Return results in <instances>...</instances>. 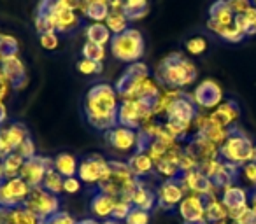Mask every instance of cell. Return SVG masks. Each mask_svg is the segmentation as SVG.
I'll return each mask as SVG.
<instances>
[{"mask_svg":"<svg viewBox=\"0 0 256 224\" xmlns=\"http://www.w3.org/2000/svg\"><path fill=\"white\" fill-rule=\"evenodd\" d=\"M118 96L114 86L98 82L92 86L84 98V118L92 128L96 132H109L118 126Z\"/></svg>","mask_w":256,"mask_h":224,"instance_id":"6da1fadb","label":"cell"},{"mask_svg":"<svg viewBox=\"0 0 256 224\" xmlns=\"http://www.w3.org/2000/svg\"><path fill=\"white\" fill-rule=\"evenodd\" d=\"M196 77L198 70L195 63L182 53H170L158 63L154 70V79L160 82L162 88L179 89V91L193 84Z\"/></svg>","mask_w":256,"mask_h":224,"instance_id":"7a4b0ae2","label":"cell"},{"mask_svg":"<svg viewBox=\"0 0 256 224\" xmlns=\"http://www.w3.org/2000/svg\"><path fill=\"white\" fill-rule=\"evenodd\" d=\"M196 116H198V107L193 102V96L181 91L178 98L174 100V103L168 107L164 126L174 139L182 140L188 135Z\"/></svg>","mask_w":256,"mask_h":224,"instance_id":"3957f363","label":"cell"},{"mask_svg":"<svg viewBox=\"0 0 256 224\" xmlns=\"http://www.w3.org/2000/svg\"><path fill=\"white\" fill-rule=\"evenodd\" d=\"M252 153H254V142L249 139L248 133L242 132L238 126H230L226 139L220 146V160L240 168L252 161Z\"/></svg>","mask_w":256,"mask_h":224,"instance_id":"277c9868","label":"cell"},{"mask_svg":"<svg viewBox=\"0 0 256 224\" xmlns=\"http://www.w3.org/2000/svg\"><path fill=\"white\" fill-rule=\"evenodd\" d=\"M144 49H146V42H144L142 33L137 28H128L123 33L112 35L110 39V53L118 61L123 63H136L140 61L144 56Z\"/></svg>","mask_w":256,"mask_h":224,"instance_id":"5b68a950","label":"cell"},{"mask_svg":"<svg viewBox=\"0 0 256 224\" xmlns=\"http://www.w3.org/2000/svg\"><path fill=\"white\" fill-rule=\"evenodd\" d=\"M148 77H150V67L144 61H136V63L128 65L123 74L118 77L114 89L121 100H132L136 98L140 84Z\"/></svg>","mask_w":256,"mask_h":224,"instance_id":"8992f818","label":"cell"},{"mask_svg":"<svg viewBox=\"0 0 256 224\" xmlns=\"http://www.w3.org/2000/svg\"><path fill=\"white\" fill-rule=\"evenodd\" d=\"M60 198L56 195H53V193L46 191L44 188H40V186L30 189L28 196H26L25 203H23V207L26 210H30L34 216H37L42 221L50 219L51 216L60 212Z\"/></svg>","mask_w":256,"mask_h":224,"instance_id":"52a82bcc","label":"cell"},{"mask_svg":"<svg viewBox=\"0 0 256 224\" xmlns=\"http://www.w3.org/2000/svg\"><path fill=\"white\" fill-rule=\"evenodd\" d=\"M109 175H110L109 161L106 158L98 156V154H92V156L79 161L78 177L84 184L96 186L98 188L100 184H104L109 179Z\"/></svg>","mask_w":256,"mask_h":224,"instance_id":"ba28073f","label":"cell"},{"mask_svg":"<svg viewBox=\"0 0 256 224\" xmlns=\"http://www.w3.org/2000/svg\"><path fill=\"white\" fill-rule=\"evenodd\" d=\"M139 130H132L120 125L104 133V140L110 149L116 153L130 154V156L139 151Z\"/></svg>","mask_w":256,"mask_h":224,"instance_id":"9c48e42d","label":"cell"},{"mask_svg":"<svg viewBox=\"0 0 256 224\" xmlns=\"http://www.w3.org/2000/svg\"><path fill=\"white\" fill-rule=\"evenodd\" d=\"M30 189L32 188L22 177L6 179L0 184V207H8V209L23 207Z\"/></svg>","mask_w":256,"mask_h":224,"instance_id":"30bf717a","label":"cell"},{"mask_svg":"<svg viewBox=\"0 0 256 224\" xmlns=\"http://www.w3.org/2000/svg\"><path fill=\"white\" fill-rule=\"evenodd\" d=\"M154 193H156V207L162 210L178 209L179 203L182 202V198L188 195L179 177L162 181V184L158 186Z\"/></svg>","mask_w":256,"mask_h":224,"instance_id":"8fae6325","label":"cell"},{"mask_svg":"<svg viewBox=\"0 0 256 224\" xmlns=\"http://www.w3.org/2000/svg\"><path fill=\"white\" fill-rule=\"evenodd\" d=\"M30 137L28 128L23 123H9L0 128V160L6 158L8 154L14 153L23 140H26Z\"/></svg>","mask_w":256,"mask_h":224,"instance_id":"7c38bea8","label":"cell"},{"mask_svg":"<svg viewBox=\"0 0 256 224\" xmlns=\"http://www.w3.org/2000/svg\"><path fill=\"white\" fill-rule=\"evenodd\" d=\"M50 168H53V158L37 154V156L25 161L20 177H22L30 188H39V186H42V181Z\"/></svg>","mask_w":256,"mask_h":224,"instance_id":"4fadbf2b","label":"cell"},{"mask_svg":"<svg viewBox=\"0 0 256 224\" xmlns=\"http://www.w3.org/2000/svg\"><path fill=\"white\" fill-rule=\"evenodd\" d=\"M193 102L196 103L198 109L209 110L214 109V107H220L221 102H223V89L220 88L216 81H210V79H206L200 84H196L195 91L192 93Z\"/></svg>","mask_w":256,"mask_h":224,"instance_id":"5bb4252c","label":"cell"},{"mask_svg":"<svg viewBox=\"0 0 256 224\" xmlns=\"http://www.w3.org/2000/svg\"><path fill=\"white\" fill-rule=\"evenodd\" d=\"M176 210L184 223H202L206 221V196L188 193Z\"/></svg>","mask_w":256,"mask_h":224,"instance_id":"9a60e30c","label":"cell"},{"mask_svg":"<svg viewBox=\"0 0 256 224\" xmlns=\"http://www.w3.org/2000/svg\"><path fill=\"white\" fill-rule=\"evenodd\" d=\"M179 179H181L186 193H192V195L207 196V195H214L218 191L212 182H210V179L207 175H204L198 168L193 172H188V174L179 175Z\"/></svg>","mask_w":256,"mask_h":224,"instance_id":"2e32d148","label":"cell"},{"mask_svg":"<svg viewBox=\"0 0 256 224\" xmlns=\"http://www.w3.org/2000/svg\"><path fill=\"white\" fill-rule=\"evenodd\" d=\"M0 72L8 77V81L11 82L12 89H22L25 88L28 75H26L25 63L20 60V56L8 58V60L0 61Z\"/></svg>","mask_w":256,"mask_h":224,"instance_id":"e0dca14e","label":"cell"},{"mask_svg":"<svg viewBox=\"0 0 256 224\" xmlns=\"http://www.w3.org/2000/svg\"><path fill=\"white\" fill-rule=\"evenodd\" d=\"M50 18L51 30H54L56 33H68L72 30H76L81 23L79 14L74 11H64V9H56V11L46 14Z\"/></svg>","mask_w":256,"mask_h":224,"instance_id":"ac0fdd59","label":"cell"},{"mask_svg":"<svg viewBox=\"0 0 256 224\" xmlns=\"http://www.w3.org/2000/svg\"><path fill=\"white\" fill-rule=\"evenodd\" d=\"M221 202L226 207L228 217H230L232 214L238 212V210L248 207V189L240 188V186H237V184L230 186V188L223 189V193H221Z\"/></svg>","mask_w":256,"mask_h":224,"instance_id":"d6986e66","label":"cell"},{"mask_svg":"<svg viewBox=\"0 0 256 224\" xmlns=\"http://www.w3.org/2000/svg\"><path fill=\"white\" fill-rule=\"evenodd\" d=\"M114 203L116 198L112 195H107L104 191H96L90 200V212H92L93 219H110L112 217Z\"/></svg>","mask_w":256,"mask_h":224,"instance_id":"ffe728a7","label":"cell"},{"mask_svg":"<svg viewBox=\"0 0 256 224\" xmlns=\"http://www.w3.org/2000/svg\"><path fill=\"white\" fill-rule=\"evenodd\" d=\"M126 165L137 179L150 177V175L154 174V161L151 160L148 151H137L132 156H128Z\"/></svg>","mask_w":256,"mask_h":224,"instance_id":"44dd1931","label":"cell"},{"mask_svg":"<svg viewBox=\"0 0 256 224\" xmlns=\"http://www.w3.org/2000/svg\"><path fill=\"white\" fill-rule=\"evenodd\" d=\"M238 118V107L235 102H224L216 109V112L209 116V121L221 128H230L234 126V121Z\"/></svg>","mask_w":256,"mask_h":224,"instance_id":"7402d4cb","label":"cell"},{"mask_svg":"<svg viewBox=\"0 0 256 224\" xmlns=\"http://www.w3.org/2000/svg\"><path fill=\"white\" fill-rule=\"evenodd\" d=\"M130 203L136 209H142L150 212L153 207H156V193L151 188H148L144 182L139 181V184L136 186V189L130 195Z\"/></svg>","mask_w":256,"mask_h":224,"instance_id":"603a6c76","label":"cell"},{"mask_svg":"<svg viewBox=\"0 0 256 224\" xmlns=\"http://www.w3.org/2000/svg\"><path fill=\"white\" fill-rule=\"evenodd\" d=\"M209 19L220 26H232L235 21V14L226 0H214L209 7Z\"/></svg>","mask_w":256,"mask_h":224,"instance_id":"cb8c5ba5","label":"cell"},{"mask_svg":"<svg viewBox=\"0 0 256 224\" xmlns=\"http://www.w3.org/2000/svg\"><path fill=\"white\" fill-rule=\"evenodd\" d=\"M206 221L212 224L228 221V210L221 202V196H218L216 193L206 196Z\"/></svg>","mask_w":256,"mask_h":224,"instance_id":"d4e9b609","label":"cell"},{"mask_svg":"<svg viewBox=\"0 0 256 224\" xmlns=\"http://www.w3.org/2000/svg\"><path fill=\"white\" fill-rule=\"evenodd\" d=\"M53 168L62 177H74L78 175L79 160L72 153H60L53 158Z\"/></svg>","mask_w":256,"mask_h":224,"instance_id":"484cf974","label":"cell"},{"mask_svg":"<svg viewBox=\"0 0 256 224\" xmlns=\"http://www.w3.org/2000/svg\"><path fill=\"white\" fill-rule=\"evenodd\" d=\"M81 12L93 23H106L107 16L110 12L109 0H100V2H82Z\"/></svg>","mask_w":256,"mask_h":224,"instance_id":"4316f807","label":"cell"},{"mask_svg":"<svg viewBox=\"0 0 256 224\" xmlns=\"http://www.w3.org/2000/svg\"><path fill=\"white\" fill-rule=\"evenodd\" d=\"M84 33H86L88 42H95V44H100V46H106V44L110 42V39H112L110 30L107 28L106 23H92V25L86 26Z\"/></svg>","mask_w":256,"mask_h":224,"instance_id":"83f0119b","label":"cell"},{"mask_svg":"<svg viewBox=\"0 0 256 224\" xmlns=\"http://www.w3.org/2000/svg\"><path fill=\"white\" fill-rule=\"evenodd\" d=\"M44 221L39 219L37 216H34L30 210H26L25 207H14L9 209L8 216V224H42Z\"/></svg>","mask_w":256,"mask_h":224,"instance_id":"f1b7e54d","label":"cell"},{"mask_svg":"<svg viewBox=\"0 0 256 224\" xmlns=\"http://www.w3.org/2000/svg\"><path fill=\"white\" fill-rule=\"evenodd\" d=\"M0 163H2V168H4L6 179L20 177L23 165H25V158H22L14 151V153H11V154H8L6 158H2V160H0Z\"/></svg>","mask_w":256,"mask_h":224,"instance_id":"f546056e","label":"cell"},{"mask_svg":"<svg viewBox=\"0 0 256 224\" xmlns=\"http://www.w3.org/2000/svg\"><path fill=\"white\" fill-rule=\"evenodd\" d=\"M234 25L244 33L246 37H251L256 33V7L249 9L244 14H237L235 16Z\"/></svg>","mask_w":256,"mask_h":224,"instance_id":"4dcf8cb0","label":"cell"},{"mask_svg":"<svg viewBox=\"0 0 256 224\" xmlns=\"http://www.w3.org/2000/svg\"><path fill=\"white\" fill-rule=\"evenodd\" d=\"M209 42H210L209 37L198 33V35H192L186 39L184 49H186V53L192 54V56H202V54H206L207 49H209Z\"/></svg>","mask_w":256,"mask_h":224,"instance_id":"1f68e13d","label":"cell"},{"mask_svg":"<svg viewBox=\"0 0 256 224\" xmlns=\"http://www.w3.org/2000/svg\"><path fill=\"white\" fill-rule=\"evenodd\" d=\"M18 53H20L18 39L9 35V33H0V61L18 56Z\"/></svg>","mask_w":256,"mask_h":224,"instance_id":"d6a6232c","label":"cell"},{"mask_svg":"<svg viewBox=\"0 0 256 224\" xmlns=\"http://www.w3.org/2000/svg\"><path fill=\"white\" fill-rule=\"evenodd\" d=\"M128 23H130V21L126 19V16H124L123 12H120V11H110L109 16H107V19H106L107 28L110 30V33H112V35L123 33L124 30L130 28V26H128Z\"/></svg>","mask_w":256,"mask_h":224,"instance_id":"836d02e7","label":"cell"},{"mask_svg":"<svg viewBox=\"0 0 256 224\" xmlns=\"http://www.w3.org/2000/svg\"><path fill=\"white\" fill-rule=\"evenodd\" d=\"M64 179L65 177H62L54 168H50L40 188H44L46 191H50V193H53V195L58 196L60 193H64Z\"/></svg>","mask_w":256,"mask_h":224,"instance_id":"e575fe53","label":"cell"},{"mask_svg":"<svg viewBox=\"0 0 256 224\" xmlns=\"http://www.w3.org/2000/svg\"><path fill=\"white\" fill-rule=\"evenodd\" d=\"M81 53H82V58L96 61V63H102V61L106 60V46H100V44H95V42H84Z\"/></svg>","mask_w":256,"mask_h":224,"instance_id":"d590c367","label":"cell"},{"mask_svg":"<svg viewBox=\"0 0 256 224\" xmlns=\"http://www.w3.org/2000/svg\"><path fill=\"white\" fill-rule=\"evenodd\" d=\"M76 68H78V72L82 75H95L102 72V63H96V61L81 58V60H78V63H76Z\"/></svg>","mask_w":256,"mask_h":224,"instance_id":"8d00e7d4","label":"cell"},{"mask_svg":"<svg viewBox=\"0 0 256 224\" xmlns=\"http://www.w3.org/2000/svg\"><path fill=\"white\" fill-rule=\"evenodd\" d=\"M132 209H134V207H132V203H130V200L116 198V203H114V210H112V219L124 221Z\"/></svg>","mask_w":256,"mask_h":224,"instance_id":"74e56055","label":"cell"},{"mask_svg":"<svg viewBox=\"0 0 256 224\" xmlns=\"http://www.w3.org/2000/svg\"><path fill=\"white\" fill-rule=\"evenodd\" d=\"M150 221H151V214L148 210L136 209L134 207L130 210V214L126 216V219H124V224H150Z\"/></svg>","mask_w":256,"mask_h":224,"instance_id":"f35d334b","label":"cell"},{"mask_svg":"<svg viewBox=\"0 0 256 224\" xmlns=\"http://www.w3.org/2000/svg\"><path fill=\"white\" fill-rule=\"evenodd\" d=\"M238 177H242L246 182H248L249 189L256 188V163L254 161H249V163H246L244 167H240Z\"/></svg>","mask_w":256,"mask_h":224,"instance_id":"ab89813d","label":"cell"},{"mask_svg":"<svg viewBox=\"0 0 256 224\" xmlns=\"http://www.w3.org/2000/svg\"><path fill=\"white\" fill-rule=\"evenodd\" d=\"M39 40H40V46L44 47V49L48 51H54L58 47V44H60V39H58V33L56 32H44L39 35Z\"/></svg>","mask_w":256,"mask_h":224,"instance_id":"60d3db41","label":"cell"},{"mask_svg":"<svg viewBox=\"0 0 256 224\" xmlns=\"http://www.w3.org/2000/svg\"><path fill=\"white\" fill-rule=\"evenodd\" d=\"M16 153H18L22 158H25V161H26V160H30V158H34V156H37L36 142H34V140L28 137L26 140H23L22 146H20L18 149H16Z\"/></svg>","mask_w":256,"mask_h":224,"instance_id":"b9f144b4","label":"cell"},{"mask_svg":"<svg viewBox=\"0 0 256 224\" xmlns=\"http://www.w3.org/2000/svg\"><path fill=\"white\" fill-rule=\"evenodd\" d=\"M79 221L74 219V216H70L68 212H64V210H60V212H56L54 216H51L50 219H46L42 224H78Z\"/></svg>","mask_w":256,"mask_h":224,"instance_id":"7bdbcfd3","label":"cell"},{"mask_svg":"<svg viewBox=\"0 0 256 224\" xmlns=\"http://www.w3.org/2000/svg\"><path fill=\"white\" fill-rule=\"evenodd\" d=\"M228 5H230V9L234 11V14H244V12H248L249 9H252L254 5H252L251 0H226Z\"/></svg>","mask_w":256,"mask_h":224,"instance_id":"ee69618b","label":"cell"},{"mask_svg":"<svg viewBox=\"0 0 256 224\" xmlns=\"http://www.w3.org/2000/svg\"><path fill=\"white\" fill-rule=\"evenodd\" d=\"M79 191H81V181H79L78 175L64 179V193H67V195H78Z\"/></svg>","mask_w":256,"mask_h":224,"instance_id":"f6af8a7d","label":"cell"},{"mask_svg":"<svg viewBox=\"0 0 256 224\" xmlns=\"http://www.w3.org/2000/svg\"><path fill=\"white\" fill-rule=\"evenodd\" d=\"M11 89H12V86H11V82L8 81V77H6L2 72H0V102H4L6 100V96L11 93Z\"/></svg>","mask_w":256,"mask_h":224,"instance_id":"bcb514c9","label":"cell"},{"mask_svg":"<svg viewBox=\"0 0 256 224\" xmlns=\"http://www.w3.org/2000/svg\"><path fill=\"white\" fill-rule=\"evenodd\" d=\"M248 207L254 212V216H256V188L248 189Z\"/></svg>","mask_w":256,"mask_h":224,"instance_id":"7dc6e473","label":"cell"},{"mask_svg":"<svg viewBox=\"0 0 256 224\" xmlns=\"http://www.w3.org/2000/svg\"><path fill=\"white\" fill-rule=\"evenodd\" d=\"M8 107H6L4 102H0V128L6 125V121H8Z\"/></svg>","mask_w":256,"mask_h":224,"instance_id":"c3c4849f","label":"cell"},{"mask_svg":"<svg viewBox=\"0 0 256 224\" xmlns=\"http://www.w3.org/2000/svg\"><path fill=\"white\" fill-rule=\"evenodd\" d=\"M126 5H132V7H146L148 0H124Z\"/></svg>","mask_w":256,"mask_h":224,"instance_id":"681fc988","label":"cell"},{"mask_svg":"<svg viewBox=\"0 0 256 224\" xmlns=\"http://www.w3.org/2000/svg\"><path fill=\"white\" fill-rule=\"evenodd\" d=\"M9 209L8 207H0V224H8Z\"/></svg>","mask_w":256,"mask_h":224,"instance_id":"f907efd6","label":"cell"},{"mask_svg":"<svg viewBox=\"0 0 256 224\" xmlns=\"http://www.w3.org/2000/svg\"><path fill=\"white\" fill-rule=\"evenodd\" d=\"M78 224H100L96 219H93V217H90V219H82V221H79Z\"/></svg>","mask_w":256,"mask_h":224,"instance_id":"816d5d0a","label":"cell"},{"mask_svg":"<svg viewBox=\"0 0 256 224\" xmlns=\"http://www.w3.org/2000/svg\"><path fill=\"white\" fill-rule=\"evenodd\" d=\"M100 224H120V221H116V219H112V217H110V219L102 221V223H100Z\"/></svg>","mask_w":256,"mask_h":224,"instance_id":"f5cc1de1","label":"cell"},{"mask_svg":"<svg viewBox=\"0 0 256 224\" xmlns=\"http://www.w3.org/2000/svg\"><path fill=\"white\" fill-rule=\"evenodd\" d=\"M6 181V174H4V168H2V163H0V184Z\"/></svg>","mask_w":256,"mask_h":224,"instance_id":"db71d44e","label":"cell"},{"mask_svg":"<svg viewBox=\"0 0 256 224\" xmlns=\"http://www.w3.org/2000/svg\"><path fill=\"white\" fill-rule=\"evenodd\" d=\"M184 224H212V223H207V221H202V223H184Z\"/></svg>","mask_w":256,"mask_h":224,"instance_id":"11a10c76","label":"cell"},{"mask_svg":"<svg viewBox=\"0 0 256 224\" xmlns=\"http://www.w3.org/2000/svg\"><path fill=\"white\" fill-rule=\"evenodd\" d=\"M252 161L256 163V144H254V153H252Z\"/></svg>","mask_w":256,"mask_h":224,"instance_id":"9f6ffc18","label":"cell"},{"mask_svg":"<svg viewBox=\"0 0 256 224\" xmlns=\"http://www.w3.org/2000/svg\"><path fill=\"white\" fill-rule=\"evenodd\" d=\"M251 2H252V5H254V7H256V0H251Z\"/></svg>","mask_w":256,"mask_h":224,"instance_id":"6f0895ef","label":"cell"},{"mask_svg":"<svg viewBox=\"0 0 256 224\" xmlns=\"http://www.w3.org/2000/svg\"><path fill=\"white\" fill-rule=\"evenodd\" d=\"M230 224H235V223H232V221H230Z\"/></svg>","mask_w":256,"mask_h":224,"instance_id":"680465c9","label":"cell"},{"mask_svg":"<svg viewBox=\"0 0 256 224\" xmlns=\"http://www.w3.org/2000/svg\"><path fill=\"white\" fill-rule=\"evenodd\" d=\"M254 224H256V223H254Z\"/></svg>","mask_w":256,"mask_h":224,"instance_id":"91938a15","label":"cell"}]
</instances>
